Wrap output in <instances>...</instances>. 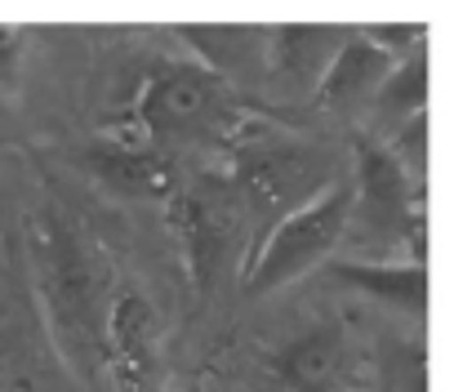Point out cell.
I'll use <instances>...</instances> for the list:
<instances>
[{
    "label": "cell",
    "instance_id": "8",
    "mask_svg": "<svg viewBox=\"0 0 454 392\" xmlns=\"http://www.w3.org/2000/svg\"><path fill=\"white\" fill-rule=\"evenodd\" d=\"M277 392H352L356 383V348L352 330L334 317L303 325L272 357Z\"/></svg>",
    "mask_w": 454,
    "mask_h": 392
},
{
    "label": "cell",
    "instance_id": "3",
    "mask_svg": "<svg viewBox=\"0 0 454 392\" xmlns=\"http://www.w3.org/2000/svg\"><path fill=\"white\" fill-rule=\"evenodd\" d=\"M241 116H246V107L237 103L232 90L214 72H205L200 63L183 59V63L156 67L143 81L138 98L129 103V125L116 138L143 143L165 156V152L200 143V138H227Z\"/></svg>",
    "mask_w": 454,
    "mask_h": 392
},
{
    "label": "cell",
    "instance_id": "5",
    "mask_svg": "<svg viewBox=\"0 0 454 392\" xmlns=\"http://www.w3.org/2000/svg\"><path fill=\"white\" fill-rule=\"evenodd\" d=\"M348 206H352V196H348V178H343L330 192H321L317 201H308L303 210L272 223L259 237V250L246 268V290L250 294H277V290L303 281L312 268H325L334 259V250L343 246Z\"/></svg>",
    "mask_w": 454,
    "mask_h": 392
},
{
    "label": "cell",
    "instance_id": "6",
    "mask_svg": "<svg viewBox=\"0 0 454 392\" xmlns=\"http://www.w3.org/2000/svg\"><path fill=\"white\" fill-rule=\"evenodd\" d=\"M178 232H183V259L192 272V286L209 294L223 277V268L237 259L241 228H250L246 206L227 174H200L178 192Z\"/></svg>",
    "mask_w": 454,
    "mask_h": 392
},
{
    "label": "cell",
    "instance_id": "11",
    "mask_svg": "<svg viewBox=\"0 0 454 392\" xmlns=\"http://www.w3.org/2000/svg\"><path fill=\"white\" fill-rule=\"evenodd\" d=\"M178 41L192 50V63L214 72L227 90L237 76H268V27H183Z\"/></svg>",
    "mask_w": 454,
    "mask_h": 392
},
{
    "label": "cell",
    "instance_id": "1",
    "mask_svg": "<svg viewBox=\"0 0 454 392\" xmlns=\"http://www.w3.org/2000/svg\"><path fill=\"white\" fill-rule=\"evenodd\" d=\"M32 259L36 290L67 365L94 383L103 370L107 343V308H112V263L107 255L54 206L32 219Z\"/></svg>",
    "mask_w": 454,
    "mask_h": 392
},
{
    "label": "cell",
    "instance_id": "10",
    "mask_svg": "<svg viewBox=\"0 0 454 392\" xmlns=\"http://www.w3.org/2000/svg\"><path fill=\"white\" fill-rule=\"evenodd\" d=\"M396 67V59L370 36V32H352L343 41V50L334 54V63L325 67L321 85H317V103L325 112H361L370 107V98L379 94V85L387 81V72Z\"/></svg>",
    "mask_w": 454,
    "mask_h": 392
},
{
    "label": "cell",
    "instance_id": "7",
    "mask_svg": "<svg viewBox=\"0 0 454 392\" xmlns=\"http://www.w3.org/2000/svg\"><path fill=\"white\" fill-rule=\"evenodd\" d=\"M103 370L112 374V392H165V348L160 317L143 290H116L107 308V343Z\"/></svg>",
    "mask_w": 454,
    "mask_h": 392
},
{
    "label": "cell",
    "instance_id": "13",
    "mask_svg": "<svg viewBox=\"0 0 454 392\" xmlns=\"http://www.w3.org/2000/svg\"><path fill=\"white\" fill-rule=\"evenodd\" d=\"M98 174L112 183V187H121V192H134V196H160V192H169V165H165V156L160 152H152V147H143V143H129V138H107L103 147H98Z\"/></svg>",
    "mask_w": 454,
    "mask_h": 392
},
{
    "label": "cell",
    "instance_id": "16",
    "mask_svg": "<svg viewBox=\"0 0 454 392\" xmlns=\"http://www.w3.org/2000/svg\"><path fill=\"white\" fill-rule=\"evenodd\" d=\"M187 392H196V388H187Z\"/></svg>",
    "mask_w": 454,
    "mask_h": 392
},
{
    "label": "cell",
    "instance_id": "14",
    "mask_svg": "<svg viewBox=\"0 0 454 392\" xmlns=\"http://www.w3.org/2000/svg\"><path fill=\"white\" fill-rule=\"evenodd\" d=\"M423 107H427V54H410L387 72V81L370 98V116L396 134L401 125L423 116Z\"/></svg>",
    "mask_w": 454,
    "mask_h": 392
},
{
    "label": "cell",
    "instance_id": "2",
    "mask_svg": "<svg viewBox=\"0 0 454 392\" xmlns=\"http://www.w3.org/2000/svg\"><path fill=\"white\" fill-rule=\"evenodd\" d=\"M223 143H227V161H232L227 183L237 187L246 219L254 223L259 237L286 215L317 201L334 183H343L339 156L325 143L303 138L281 121H259L246 112Z\"/></svg>",
    "mask_w": 454,
    "mask_h": 392
},
{
    "label": "cell",
    "instance_id": "15",
    "mask_svg": "<svg viewBox=\"0 0 454 392\" xmlns=\"http://www.w3.org/2000/svg\"><path fill=\"white\" fill-rule=\"evenodd\" d=\"M23 50H27V36H23V32L0 27V90H14V85H19Z\"/></svg>",
    "mask_w": 454,
    "mask_h": 392
},
{
    "label": "cell",
    "instance_id": "9",
    "mask_svg": "<svg viewBox=\"0 0 454 392\" xmlns=\"http://www.w3.org/2000/svg\"><path fill=\"white\" fill-rule=\"evenodd\" d=\"M348 36V27H268V81H277L290 98L317 94Z\"/></svg>",
    "mask_w": 454,
    "mask_h": 392
},
{
    "label": "cell",
    "instance_id": "4",
    "mask_svg": "<svg viewBox=\"0 0 454 392\" xmlns=\"http://www.w3.org/2000/svg\"><path fill=\"white\" fill-rule=\"evenodd\" d=\"M348 237H356V259L365 263H423V215L414 201V178L405 165L370 134L352 143V183H348Z\"/></svg>",
    "mask_w": 454,
    "mask_h": 392
},
{
    "label": "cell",
    "instance_id": "12",
    "mask_svg": "<svg viewBox=\"0 0 454 392\" xmlns=\"http://www.w3.org/2000/svg\"><path fill=\"white\" fill-rule=\"evenodd\" d=\"M330 272H334L339 286H352L365 299L396 308L401 317H419L423 321V312H427V268L423 263H405V259H392V263L339 259V263H330Z\"/></svg>",
    "mask_w": 454,
    "mask_h": 392
}]
</instances>
